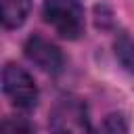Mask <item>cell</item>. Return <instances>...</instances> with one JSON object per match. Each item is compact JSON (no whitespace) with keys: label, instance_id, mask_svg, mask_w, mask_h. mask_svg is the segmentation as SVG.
<instances>
[{"label":"cell","instance_id":"obj_2","mask_svg":"<svg viewBox=\"0 0 134 134\" xmlns=\"http://www.w3.org/2000/svg\"><path fill=\"white\" fill-rule=\"evenodd\" d=\"M52 134H94L86 105L80 98H61L50 111Z\"/></svg>","mask_w":134,"mask_h":134},{"label":"cell","instance_id":"obj_7","mask_svg":"<svg viewBox=\"0 0 134 134\" xmlns=\"http://www.w3.org/2000/svg\"><path fill=\"white\" fill-rule=\"evenodd\" d=\"M94 134H128V121L121 113H109L94 128Z\"/></svg>","mask_w":134,"mask_h":134},{"label":"cell","instance_id":"obj_5","mask_svg":"<svg viewBox=\"0 0 134 134\" xmlns=\"http://www.w3.org/2000/svg\"><path fill=\"white\" fill-rule=\"evenodd\" d=\"M2 4V25L6 29H17L25 23L31 0H0Z\"/></svg>","mask_w":134,"mask_h":134},{"label":"cell","instance_id":"obj_1","mask_svg":"<svg viewBox=\"0 0 134 134\" xmlns=\"http://www.w3.org/2000/svg\"><path fill=\"white\" fill-rule=\"evenodd\" d=\"M42 15L61 38L75 40L84 31V8L80 0H44Z\"/></svg>","mask_w":134,"mask_h":134},{"label":"cell","instance_id":"obj_3","mask_svg":"<svg viewBox=\"0 0 134 134\" xmlns=\"http://www.w3.org/2000/svg\"><path fill=\"white\" fill-rule=\"evenodd\" d=\"M2 90L19 109H31L38 103V88L34 77L19 65L8 63L2 69Z\"/></svg>","mask_w":134,"mask_h":134},{"label":"cell","instance_id":"obj_6","mask_svg":"<svg viewBox=\"0 0 134 134\" xmlns=\"http://www.w3.org/2000/svg\"><path fill=\"white\" fill-rule=\"evenodd\" d=\"M115 57L130 73H134V40L130 36L121 34L115 40Z\"/></svg>","mask_w":134,"mask_h":134},{"label":"cell","instance_id":"obj_8","mask_svg":"<svg viewBox=\"0 0 134 134\" xmlns=\"http://www.w3.org/2000/svg\"><path fill=\"white\" fill-rule=\"evenodd\" d=\"M2 134H31V132H29V126L23 119H4Z\"/></svg>","mask_w":134,"mask_h":134},{"label":"cell","instance_id":"obj_4","mask_svg":"<svg viewBox=\"0 0 134 134\" xmlns=\"http://www.w3.org/2000/svg\"><path fill=\"white\" fill-rule=\"evenodd\" d=\"M25 57L38 65L42 71L48 73H59L63 69V52L59 50V46H54L50 40L42 38V36H31L27 38L25 46H23Z\"/></svg>","mask_w":134,"mask_h":134}]
</instances>
